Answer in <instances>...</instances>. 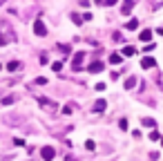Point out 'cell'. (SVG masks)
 <instances>
[{
	"label": "cell",
	"instance_id": "obj_1",
	"mask_svg": "<svg viewBox=\"0 0 163 161\" xmlns=\"http://www.w3.org/2000/svg\"><path fill=\"white\" fill-rule=\"evenodd\" d=\"M34 34H36V36H47V27H45V22L40 20V18H36L34 20Z\"/></svg>",
	"mask_w": 163,
	"mask_h": 161
},
{
	"label": "cell",
	"instance_id": "obj_2",
	"mask_svg": "<svg viewBox=\"0 0 163 161\" xmlns=\"http://www.w3.org/2000/svg\"><path fill=\"white\" fill-rule=\"evenodd\" d=\"M40 157H43L45 161H52V159L56 157V150H54V148H52V146H45V148H43V150H40Z\"/></svg>",
	"mask_w": 163,
	"mask_h": 161
},
{
	"label": "cell",
	"instance_id": "obj_3",
	"mask_svg": "<svg viewBox=\"0 0 163 161\" xmlns=\"http://www.w3.org/2000/svg\"><path fill=\"white\" fill-rule=\"evenodd\" d=\"M83 58H85V51H76V54H74V63H72V70H74V72H78V70H81V63H83Z\"/></svg>",
	"mask_w": 163,
	"mask_h": 161
},
{
	"label": "cell",
	"instance_id": "obj_4",
	"mask_svg": "<svg viewBox=\"0 0 163 161\" xmlns=\"http://www.w3.org/2000/svg\"><path fill=\"white\" fill-rule=\"evenodd\" d=\"M103 70H105V65H103V63H98V61L92 63V65H87V72L89 74H98V72H103Z\"/></svg>",
	"mask_w": 163,
	"mask_h": 161
},
{
	"label": "cell",
	"instance_id": "obj_5",
	"mask_svg": "<svg viewBox=\"0 0 163 161\" xmlns=\"http://www.w3.org/2000/svg\"><path fill=\"white\" fill-rule=\"evenodd\" d=\"M154 65H156V61L152 58V56H145V58L141 61V67H143V70H152Z\"/></svg>",
	"mask_w": 163,
	"mask_h": 161
},
{
	"label": "cell",
	"instance_id": "obj_6",
	"mask_svg": "<svg viewBox=\"0 0 163 161\" xmlns=\"http://www.w3.org/2000/svg\"><path fill=\"white\" fill-rule=\"evenodd\" d=\"M134 5H136L134 0H125V2H123V7H121V14H123V16H127V14H130V11L134 9Z\"/></svg>",
	"mask_w": 163,
	"mask_h": 161
},
{
	"label": "cell",
	"instance_id": "obj_7",
	"mask_svg": "<svg viewBox=\"0 0 163 161\" xmlns=\"http://www.w3.org/2000/svg\"><path fill=\"white\" fill-rule=\"evenodd\" d=\"M141 125H145V128H156L154 119H150V117H145V119H141Z\"/></svg>",
	"mask_w": 163,
	"mask_h": 161
},
{
	"label": "cell",
	"instance_id": "obj_8",
	"mask_svg": "<svg viewBox=\"0 0 163 161\" xmlns=\"http://www.w3.org/2000/svg\"><path fill=\"white\" fill-rule=\"evenodd\" d=\"M139 38H141L143 43H150V38H152V31H150V29H143V31H141V36H139Z\"/></svg>",
	"mask_w": 163,
	"mask_h": 161
},
{
	"label": "cell",
	"instance_id": "obj_9",
	"mask_svg": "<svg viewBox=\"0 0 163 161\" xmlns=\"http://www.w3.org/2000/svg\"><path fill=\"white\" fill-rule=\"evenodd\" d=\"M105 107H107V103H105V101H96V105H94V112H103Z\"/></svg>",
	"mask_w": 163,
	"mask_h": 161
},
{
	"label": "cell",
	"instance_id": "obj_10",
	"mask_svg": "<svg viewBox=\"0 0 163 161\" xmlns=\"http://www.w3.org/2000/svg\"><path fill=\"white\" fill-rule=\"evenodd\" d=\"M121 61H123V56H121V54H112V56H110V63H112V65H119Z\"/></svg>",
	"mask_w": 163,
	"mask_h": 161
},
{
	"label": "cell",
	"instance_id": "obj_11",
	"mask_svg": "<svg viewBox=\"0 0 163 161\" xmlns=\"http://www.w3.org/2000/svg\"><path fill=\"white\" fill-rule=\"evenodd\" d=\"M134 85H136V76H130V78L125 80V90H132Z\"/></svg>",
	"mask_w": 163,
	"mask_h": 161
},
{
	"label": "cell",
	"instance_id": "obj_12",
	"mask_svg": "<svg viewBox=\"0 0 163 161\" xmlns=\"http://www.w3.org/2000/svg\"><path fill=\"white\" fill-rule=\"evenodd\" d=\"M7 70H9V72H16V70H20V63H18V61H11L9 65H7Z\"/></svg>",
	"mask_w": 163,
	"mask_h": 161
},
{
	"label": "cell",
	"instance_id": "obj_13",
	"mask_svg": "<svg viewBox=\"0 0 163 161\" xmlns=\"http://www.w3.org/2000/svg\"><path fill=\"white\" fill-rule=\"evenodd\" d=\"M136 27H139V18H132V20L125 25V29H136Z\"/></svg>",
	"mask_w": 163,
	"mask_h": 161
},
{
	"label": "cell",
	"instance_id": "obj_14",
	"mask_svg": "<svg viewBox=\"0 0 163 161\" xmlns=\"http://www.w3.org/2000/svg\"><path fill=\"white\" fill-rule=\"evenodd\" d=\"M83 16H78V14H72V22H74V25H83Z\"/></svg>",
	"mask_w": 163,
	"mask_h": 161
},
{
	"label": "cell",
	"instance_id": "obj_15",
	"mask_svg": "<svg viewBox=\"0 0 163 161\" xmlns=\"http://www.w3.org/2000/svg\"><path fill=\"white\" fill-rule=\"evenodd\" d=\"M134 54H136V49H134V47H130V45H127V47L123 49V56H134Z\"/></svg>",
	"mask_w": 163,
	"mask_h": 161
},
{
	"label": "cell",
	"instance_id": "obj_16",
	"mask_svg": "<svg viewBox=\"0 0 163 161\" xmlns=\"http://www.w3.org/2000/svg\"><path fill=\"white\" fill-rule=\"evenodd\" d=\"M150 139H152V141H159V139H161L159 130H154V128H152V132H150Z\"/></svg>",
	"mask_w": 163,
	"mask_h": 161
},
{
	"label": "cell",
	"instance_id": "obj_17",
	"mask_svg": "<svg viewBox=\"0 0 163 161\" xmlns=\"http://www.w3.org/2000/svg\"><path fill=\"white\" fill-rule=\"evenodd\" d=\"M14 101H16V96H11V94H9V96H5V99H2V105H11Z\"/></svg>",
	"mask_w": 163,
	"mask_h": 161
},
{
	"label": "cell",
	"instance_id": "obj_18",
	"mask_svg": "<svg viewBox=\"0 0 163 161\" xmlns=\"http://www.w3.org/2000/svg\"><path fill=\"white\" fill-rule=\"evenodd\" d=\"M36 85H47V78H45V76H38V78H36Z\"/></svg>",
	"mask_w": 163,
	"mask_h": 161
},
{
	"label": "cell",
	"instance_id": "obj_19",
	"mask_svg": "<svg viewBox=\"0 0 163 161\" xmlns=\"http://www.w3.org/2000/svg\"><path fill=\"white\" fill-rule=\"evenodd\" d=\"M60 67H63V63H58V61H56V63H52V70H54V72H58Z\"/></svg>",
	"mask_w": 163,
	"mask_h": 161
},
{
	"label": "cell",
	"instance_id": "obj_20",
	"mask_svg": "<svg viewBox=\"0 0 163 161\" xmlns=\"http://www.w3.org/2000/svg\"><path fill=\"white\" fill-rule=\"evenodd\" d=\"M101 5H107V7H112V5H116V0H98Z\"/></svg>",
	"mask_w": 163,
	"mask_h": 161
},
{
	"label": "cell",
	"instance_id": "obj_21",
	"mask_svg": "<svg viewBox=\"0 0 163 161\" xmlns=\"http://www.w3.org/2000/svg\"><path fill=\"white\" fill-rule=\"evenodd\" d=\"M85 148H87V150H94V148H96V143H94V141H85Z\"/></svg>",
	"mask_w": 163,
	"mask_h": 161
},
{
	"label": "cell",
	"instance_id": "obj_22",
	"mask_svg": "<svg viewBox=\"0 0 163 161\" xmlns=\"http://www.w3.org/2000/svg\"><path fill=\"white\" fill-rule=\"evenodd\" d=\"M119 125H121V130H127V121H125V119H121Z\"/></svg>",
	"mask_w": 163,
	"mask_h": 161
},
{
	"label": "cell",
	"instance_id": "obj_23",
	"mask_svg": "<svg viewBox=\"0 0 163 161\" xmlns=\"http://www.w3.org/2000/svg\"><path fill=\"white\" fill-rule=\"evenodd\" d=\"M14 143H16V146H18V148H25V139H16Z\"/></svg>",
	"mask_w": 163,
	"mask_h": 161
},
{
	"label": "cell",
	"instance_id": "obj_24",
	"mask_svg": "<svg viewBox=\"0 0 163 161\" xmlns=\"http://www.w3.org/2000/svg\"><path fill=\"white\" fill-rule=\"evenodd\" d=\"M96 92H105V83H98L96 85Z\"/></svg>",
	"mask_w": 163,
	"mask_h": 161
},
{
	"label": "cell",
	"instance_id": "obj_25",
	"mask_svg": "<svg viewBox=\"0 0 163 161\" xmlns=\"http://www.w3.org/2000/svg\"><path fill=\"white\" fill-rule=\"evenodd\" d=\"M161 146H163V139H161Z\"/></svg>",
	"mask_w": 163,
	"mask_h": 161
},
{
	"label": "cell",
	"instance_id": "obj_26",
	"mask_svg": "<svg viewBox=\"0 0 163 161\" xmlns=\"http://www.w3.org/2000/svg\"><path fill=\"white\" fill-rule=\"evenodd\" d=\"M0 70H2V65H0Z\"/></svg>",
	"mask_w": 163,
	"mask_h": 161
}]
</instances>
